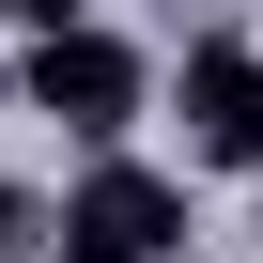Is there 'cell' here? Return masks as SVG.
Masks as SVG:
<instances>
[{
  "mask_svg": "<svg viewBox=\"0 0 263 263\" xmlns=\"http://www.w3.org/2000/svg\"><path fill=\"white\" fill-rule=\"evenodd\" d=\"M0 248H16V263H47V248H62V201H31V186H0Z\"/></svg>",
  "mask_w": 263,
  "mask_h": 263,
  "instance_id": "cell-4",
  "label": "cell"
},
{
  "mask_svg": "<svg viewBox=\"0 0 263 263\" xmlns=\"http://www.w3.org/2000/svg\"><path fill=\"white\" fill-rule=\"evenodd\" d=\"M171 108H186V155H217V171H263V47L201 31V47H186V78H171Z\"/></svg>",
  "mask_w": 263,
  "mask_h": 263,
  "instance_id": "cell-2",
  "label": "cell"
},
{
  "mask_svg": "<svg viewBox=\"0 0 263 263\" xmlns=\"http://www.w3.org/2000/svg\"><path fill=\"white\" fill-rule=\"evenodd\" d=\"M16 93H31L47 124H62V140H93V155H124V124L155 108V62L124 47V31H93V16H78V31H47V47H16Z\"/></svg>",
  "mask_w": 263,
  "mask_h": 263,
  "instance_id": "cell-1",
  "label": "cell"
},
{
  "mask_svg": "<svg viewBox=\"0 0 263 263\" xmlns=\"http://www.w3.org/2000/svg\"><path fill=\"white\" fill-rule=\"evenodd\" d=\"M62 217H78V232H108V248H140V263H171V248H186V186H171V171H140V155H93Z\"/></svg>",
  "mask_w": 263,
  "mask_h": 263,
  "instance_id": "cell-3",
  "label": "cell"
},
{
  "mask_svg": "<svg viewBox=\"0 0 263 263\" xmlns=\"http://www.w3.org/2000/svg\"><path fill=\"white\" fill-rule=\"evenodd\" d=\"M0 31H16V47H47V31H78V0H0Z\"/></svg>",
  "mask_w": 263,
  "mask_h": 263,
  "instance_id": "cell-5",
  "label": "cell"
},
{
  "mask_svg": "<svg viewBox=\"0 0 263 263\" xmlns=\"http://www.w3.org/2000/svg\"><path fill=\"white\" fill-rule=\"evenodd\" d=\"M47 263H140V248H108V232H78V217H62V248H47Z\"/></svg>",
  "mask_w": 263,
  "mask_h": 263,
  "instance_id": "cell-6",
  "label": "cell"
}]
</instances>
